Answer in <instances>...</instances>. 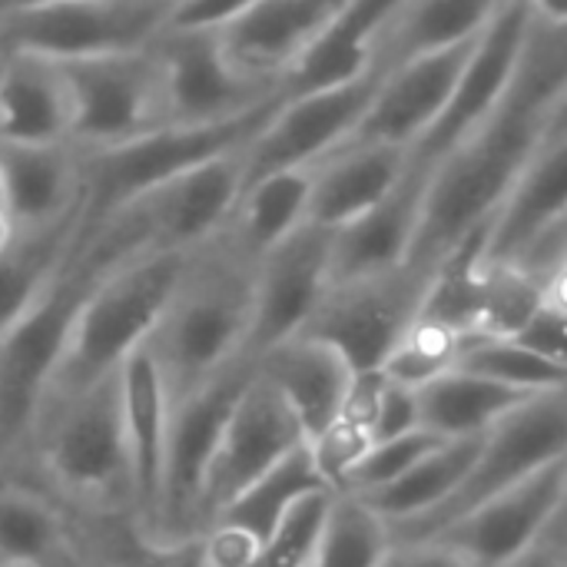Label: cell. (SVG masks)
I'll return each instance as SVG.
<instances>
[{
    "instance_id": "obj_13",
    "label": "cell",
    "mask_w": 567,
    "mask_h": 567,
    "mask_svg": "<svg viewBox=\"0 0 567 567\" xmlns=\"http://www.w3.org/2000/svg\"><path fill=\"white\" fill-rule=\"evenodd\" d=\"M159 66L166 123H213L282 96L279 83L243 73L219 37V27H176L150 43Z\"/></svg>"
},
{
    "instance_id": "obj_51",
    "label": "cell",
    "mask_w": 567,
    "mask_h": 567,
    "mask_svg": "<svg viewBox=\"0 0 567 567\" xmlns=\"http://www.w3.org/2000/svg\"><path fill=\"white\" fill-rule=\"evenodd\" d=\"M27 3H43V0H0V10L3 7H27Z\"/></svg>"
},
{
    "instance_id": "obj_11",
    "label": "cell",
    "mask_w": 567,
    "mask_h": 567,
    "mask_svg": "<svg viewBox=\"0 0 567 567\" xmlns=\"http://www.w3.org/2000/svg\"><path fill=\"white\" fill-rule=\"evenodd\" d=\"M70 90V143L83 153L166 126L159 66L150 47L60 63Z\"/></svg>"
},
{
    "instance_id": "obj_49",
    "label": "cell",
    "mask_w": 567,
    "mask_h": 567,
    "mask_svg": "<svg viewBox=\"0 0 567 567\" xmlns=\"http://www.w3.org/2000/svg\"><path fill=\"white\" fill-rule=\"evenodd\" d=\"M535 17L551 20V23H567V0H528Z\"/></svg>"
},
{
    "instance_id": "obj_42",
    "label": "cell",
    "mask_w": 567,
    "mask_h": 567,
    "mask_svg": "<svg viewBox=\"0 0 567 567\" xmlns=\"http://www.w3.org/2000/svg\"><path fill=\"white\" fill-rule=\"evenodd\" d=\"M306 449H309V458H312L319 478L326 482V488L339 492L349 482L352 468L362 462V455L372 449V439L365 429H359L346 419H332L319 435H312L306 442Z\"/></svg>"
},
{
    "instance_id": "obj_3",
    "label": "cell",
    "mask_w": 567,
    "mask_h": 567,
    "mask_svg": "<svg viewBox=\"0 0 567 567\" xmlns=\"http://www.w3.org/2000/svg\"><path fill=\"white\" fill-rule=\"evenodd\" d=\"M256 259L223 226L186 252L179 282L146 339L169 405L246 355Z\"/></svg>"
},
{
    "instance_id": "obj_9",
    "label": "cell",
    "mask_w": 567,
    "mask_h": 567,
    "mask_svg": "<svg viewBox=\"0 0 567 567\" xmlns=\"http://www.w3.org/2000/svg\"><path fill=\"white\" fill-rule=\"evenodd\" d=\"M256 362L249 355L233 359L223 372H216L206 385L189 392L183 402L169 409V432H166V462H163V485L153 528L146 542H186L199 538V492L213 455L219 449L223 429L252 382Z\"/></svg>"
},
{
    "instance_id": "obj_8",
    "label": "cell",
    "mask_w": 567,
    "mask_h": 567,
    "mask_svg": "<svg viewBox=\"0 0 567 567\" xmlns=\"http://www.w3.org/2000/svg\"><path fill=\"white\" fill-rule=\"evenodd\" d=\"M169 0H43L0 10V50L53 63L150 47L169 23Z\"/></svg>"
},
{
    "instance_id": "obj_43",
    "label": "cell",
    "mask_w": 567,
    "mask_h": 567,
    "mask_svg": "<svg viewBox=\"0 0 567 567\" xmlns=\"http://www.w3.org/2000/svg\"><path fill=\"white\" fill-rule=\"evenodd\" d=\"M518 346H525L528 352L548 359V362H558L567 365V306H565V286H555L542 306L522 322V329L515 336Z\"/></svg>"
},
{
    "instance_id": "obj_33",
    "label": "cell",
    "mask_w": 567,
    "mask_h": 567,
    "mask_svg": "<svg viewBox=\"0 0 567 567\" xmlns=\"http://www.w3.org/2000/svg\"><path fill=\"white\" fill-rule=\"evenodd\" d=\"M309 196H312V166L269 173L243 186L226 226L233 239L252 259H259L276 243H282L286 236H292L299 226L309 223Z\"/></svg>"
},
{
    "instance_id": "obj_37",
    "label": "cell",
    "mask_w": 567,
    "mask_h": 567,
    "mask_svg": "<svg viewBox=\"0 0 567 567\" xmlns=\"http://www.w3.org/2000/svg\"><path fill=\"white\" fill-rule=\"evenodd\" d=\"M455 369L482 375L488 382L538 395V392H555L567 389V365L548 362L525 346H518L508 336H482V332H465L462 352Z\"/></svg>"
},
{
    "instance_id": "obj_24",
    "label": "cell",
    "mask_w": 567,
    "mask_h": 567,
    "mask_svg": "<svg viewBox=\"0 0 567 567\" xmlns=\"http://www.w3.org/2000/svg\"><path fill=\"white\" fill-rule=\"evenodd\" d=\"M342 3L346 0H256L219 23V37L243 73L279 83Z\"/></svg>"
},
{
    "instance_id": "obj_46",
    "label": "cell",
    "mask_w": 567,
    "mask_h": 567,
    "mask_svg": "<svg viewBox=\"0 0 567 567\" xmlns=\"http://www.w3.org/2000/svg\"><path fill=\"white\" fill-rule=\"evenodd\" d=\"M256 0H176L169 7V23L176 27H219L233 20Z\"/></svg>"
},
{
    "instance_id": "obj_2",
    "label": "cell",
    "mask_w": 567,
    "mask_h": 567,
    "mask_svg": "<svg viewBox=\"0 0 567 567\" xmlns=\"http://www.w3.org/2000/svg\"><path fill=\"white\" fill-rule=\"evenodd\" d=\"M140 249H150V243L126 213H113L90 233H80L76 226L66 259L56 266L37 302L0 339V468L17 462L27 445L43 392L86 292L110 266Z\"/></svg>"
},
{
    "instance_id": "obj_17",
    "label": "cell",
    "mask_w": 567,
    "mask_h": 567,
    "mask_svg": "<svg viewBox=\"0 0 567 567\" xmlns=\"http://www.w3.org/2000/svg\"><path fill=\"white\" fill-rule=\"evenodd\" d=\"M332 286V229L316 223L299 226L256 259L252 319L246 355L256 359L269 346L299 336L322 296Z\"/></svg>"
},
{
    "instance_id": "obj_41",
    "label": "cell",
    "mask_w": 567,
    "mask_h": 567,
    "mask_svg": "<svg viewBox=\"0 0 567 567\" xmlns=\"http://www.w3.org/2000/svg\"><path fill=\"white\" fill-rule=\"evenodd\" d=\"M326 505H329V492H316L309 498H302L289 515L286 522L279 525V532L246 561L243 567H306L309 565V555H312V545H316V535H319V525H322V515H326Z\"/></svg>"
},
{
    "instance_id": "obj_31",
    "label": "cell",
    "mask_w": 567,
    "mask_h": 567,
    "mask_svg": "<svg viewBox=\"0 0 567 567\" xmlns=\"http://www.w3.org/2000/svg\"><path fill=\"white\" fill-rule=\"evenodd\" d=\"M505 0H405L375 47V66L392 70L419 53L465 43L482 33Z\"/></svg>"
},
{
    "instance_id": "obj_44",
    "label": "cell",
    "mask_w": 567,
    "mask_h": 567,
    "mask_svg": "<svg viewBox=\"0 0 567 567\" xmlns=\"http://www.w3.org/2000/svg\"><path fill=\"white\" fill-rule=\"evenodd\" d=\"M113 567H213L206 551H203V542L199 538H186V542H146L140 535H133Z\"/></svg>"
},
{
    "instance_id": "obj_16",
    "label": "cell",
    "mask_w": 567,
    "mask_h": 567,
    "mask_svg": "<svg viewBox=\"0 0 567 567\" xmlns=\"http://www.w3.org/2000/svg\"><path fill=\"white\" fill-rule=\"evenodd\" d=\"M382 70H369L349 83L282 96L269 123L243 150V186L279 169L316 166L329 156L365 113Z\"/></svg>"
},
{
    "instance_id": "obj_40",
    "label": "cell",
    "mask_w": 567,
    "mask_h": 567,
    "mask_svg": "<svg viewBox=\"0 0 567 567\" xmlns=\"http://www.w3.org/2000/svg\"><path fill=\"white\" fill-rule=\"evenodd\" d=\"M445 439L429 432V429H412L405 435H395V439H385V442H375L362 462L352 468L349 482L339 488V492H352V495H369V492H379L385 485H392L395 478H402L419 458H425L432 449H439Z\"/></svg>"
},
{
    "instance_id": "obj_53",
    "label": "cell",
    "mask_w": 567,
    "mask_h": 567,
    "mask_svg": "<svg viewBox=\"0 0 567 567\" xmlns=\"http://www.w3.org/2000/svg\"><path fill=\"white\" fill-rule=\"evenodd\" d=\"M169 3H176V0H169Z\"/></svg>"
},
{
    "instance_id": "obj_27",
    "label": "cell",
    "mask_w": 567,
    "mask_h": 567,
    "mask_svg": "<svg viewBox=\"0 0 567 567\" xmlns=\"http://www.w3.org/2000/svg\"><path fill=\"white\" fill-rule=\"evenodd\" d=\"M405 0H346L326 30L282 73V96H299L349 83L375 66V47L389 20Z\"/></svg>"
},
{
    "instance_id": "obj_35",
    "label": "cell",
    "mask_w": 567,
    "mask_h": 567,
    "mask_svg": "<svg viewBox=\"0 0 567 567\" xmlns=\"http://www.w3.org/2000/svg\"><path fill=\"white\" fill-rule=\"evenodd\" d=\"M76 223L80 216L53 229L17 233L13 243L0 252V339L37 302V296L56 272V266L73 249Z\"/></svg>"
},
{
    "instance_id": "obj_6",
    "label": "cell",
    "mask_w": 567,
    "mask_h": 567,
    "mask_svg": "<svg viewBox=\"0 0 567 567\" xmlns=\"http://www.w3.org/2000/svg\"><path fill=\"white\" fill-rule=\"evenodd\" d=\"M279 103L282 96H272L249 113L213 123H166L120 146L83 153V196L76 223L80 233L96 229L103 219H110L153 186L216 156L246 150V143L269 123Z\"/></svg>"
},
{
    "instance_id": "obj_39",
    "label": "cell",
    "mask_w": 567,
    "mask_h": 567,
    "mask_svg": "<svg viewBox=\"0 0 567 567\" xmlns=\"http://www.w3.org/2000/svg\"><path fill=\"white\" fill-rule=\"evenodd\" d=\"M565 286V282H555ZM538 279L512 269V266H485L482 272V302L475 332L482 336H515L522 322L542 306V299L555 289Z\"/></svg>"
},
{
    "instance_id": "obj_32",
    "label": "cell",
    "mask_w": 567,
    "mask_h": 567,
    "mask_svg": "<svg viewBox=\"0 0 567 567\" xmlns=\"http://www.w3.org/2000/svg\"><path fill=\"white\" fill-rule=\"evenodd\" d=\"M415 399L422 429L442 439H465L488 432L498 419L515 412L532 395L462 369H449L422 389H415Z\"/></svg>"
},
{
    "instance_id": "obj_29",
    "label": "cell",
    "mask_w": 567,
    "mask_h": 567,
    "mask_svg": "<svg viewBox=\"0 0 567 567\" xmlns=\"http://www.w3.org/2000/svg\"><path fill=\"white\" fill-rule=\"evenodd\" d=\"M409 166L402 146H339L312 166L309 223L339 229L385 199Z\"/></svg>"
},
{
    "instance_id": "obj_18",
    "label": "cell",
    "mask_w": 567,
    "mask_h": 567,
    "mask_svg": "<svg viewBox=\"0 0 567 567\" xmlns=\"http://www.w3.org/2000/svg\"><path fill=\"white\" fill-rule=\"evenodd\" d=\"M302 445H306V432L299 419L252 372V382L239 395L223 429L219 449L213 455V465L199 492V535L226 502H233L243 488H249L256 478L272 472L282 458H289Z\"/></svg>"
},
{
    "instance_id": "obj_48",
    "label": "cell",
    "mask_w": 567,
    "mask_h": 567,
    "mask_svg": "<svg viewBox=\"0 0 567 567\" xmlns=\"http://www.w3.org/2000/svg\"><path fill=\"white\" fill-rule=\"evenodd\" d=\"M508 567H567V548H565V518L532 548L525 551L518 561Z\"/></svg>"
},
{
    "instance_id": "obj_23",
    "label": "cell",
    "mask_w": 567,
    "mask_h": 567,
    "mask_svg": "<svg viewBox=\"0 0 567 567\" xmlns=\"http://www.w3.org/2000/svg\"><path fill=\"white\" fill-rule=\"evenodd\" d=\"M123 432L133 472V525L146 538L159 505L163 462H166V432H169V395L163 375L146 349V342L116 369Z\"/></svg>"
},
{
    "instance_id": "obj_36",
    "label": "cell",
    "mask_w": 567,
    "mask_h": 567,
    "mask_svg": "<svg viewBox=\"0 0 567 567\" xmlns=\"http://www.w3.org/2000/svg\"><path fill=\"white\" fill-rule=\"evenodd\" d=\"M392 532L359 495L329 492V505L306 567H382Z\"/></svg>"
},
{
    "instance_id": "obj_50",
    "label": "cell",
    "mask_w": 567,
    "mask_h": 567,
    "mask_svg": "<svg viewBox=\"0 0 567 567\" xmlns=\"http://www.w3.org/2000/svg\"><path fill=\"white\" fill-rule=\"evenodd\" d=\"M0 216H10V213H7V189H3V173H0Z\"/></svg>"
},
{
    "instance_id": "obj_4",
    "label": "cell",
    "mask_w": 567,
    "mask_h": 567,
    "mask_svg": "<svg viewBox=\"0 0 567 567\" xmlns=\"http://www.w3.org/2000/svg\"><path fill=\"white\" fill-rule=\"evenodd\" d=\"M76 515L133 525V472L116 375L37 412L17 462Z\"/></svg>"
},
{
    "instance_id": "obj_20",
    "label": "cell",
    "mask_w": 567,
    "mask_h": 567,
    "mask_svg": "<svg viewBox=\"0 0 567 567\" xmlns=\"http://www.w3.org/2000/svg\"><path fill=\"white\" fill-rule=\"evenodd\" d=\"M475 37L455 47L419 53L382 70L379 86L355 130L339 146H402L412 150L445 110ZM336 146V150H339Z\"/></svg>"
},
{
    "instance_id": "obj_45",
    "label": "cell",
    "mask_w": 567,
    "mask_h": 567,
    "mask_svg": "<svg viewBox=\"0 0 567 567\" xmlns=\"http://www.w3.org/2000/svg\"><path fill=\"white\" fill-rule=\"evenodd\" d=\"M412 429H422L415 389L385 379V392H382L375 422H372V429H369L372 445H375V442H385V439H395V435H405V432H412Z\"/></svg>"
},
{
    "instance_id": "obj_34",
    "label": "cell",
    "mask_w": 567,
    "mask_h": 567,
    "mask_svg": "<svg viewBox=\"0 0 567 567\" xmlns=\"http://www.w3.org/2000/svg\"><path fill=\"white\" fill-rule=\"evenodd\" d=\"M485 435V432H482ZM482 435H465V439H445L439 449H432L425 458H419L402 478H395L392 485L359 495L379 518H385V525H405L415 522L429 512H435L465 478Z\"/></svg>"
},
{
    "instance_id": "obj_19",
    "label": "cell",
    "mask_w": 567,
    "mask_h": 567,
    "mask_svg": "<svg viewBox=\"0 0 567 567\" xmlns=\"http://www.w3.org/2000/svg\"><path fill=\"white\" fill-rule=\"evenodd\" d=\"M243 193V150L216 156L203 166H193L150 193L136 196L126 213L146 236L150 249H179L213 239L233 216Z\"/></svg>"
},
{
    "instance_id": "obj_5",
    "label": "cell",
    "mask_w": 567,
    "mask_h": 567,
    "mask_svg": "<svg viewBox=\"0 0 567 567\" xmlns=\"http://www.w3.org/2000/svg\"><path fill=\"white\" fill-rule=\"evenodd\" d=\"M183 262L186 252L179 249H140L96 279L70 326L40 409L116 375V369L156 329L179 282Z\"/></svg>"
},
{
    "instance_id": "obj_26",
    "label": "cell",
    "mask_w": 567,
    "mask_h": 567,
    "mask_svg": "<svg viewBox=\"0 0 567 567\" xmlns=\"http://www.w3.org/2000/svg\"><path fill=\"white\" fill-rule=\"evenodd\" d=\"M7 213L17 233L53 229L80 216L83 150L73 143H0Z\"/></svg>"
},
{
    "instance_id": "obj_14",
    "label": "cell",
    "mask_w": 567,
    "mask_h": 567,
    "mask_svg": "<svg viewBox=\"0 0 567 567\" xmlns=\"http://www.w3.org/2000/svg\"><path fill=\"white\" fill-rule=\"evenodd\" d=\"M532 20L535 10L528 7V0H505L492 13V20L482 27L465 56V66L455 80L445 110L429 126V133L409 150L412 163L432 169L455 143H462L475 126L488 120V113L505 100L512 86Z\"/></svg>"
},
{
    "instance_id": "obj_52",
    "label": "cell",
    "mask_w": 567,
    "mask_h": 567,
    "mask_svg": "<svg viewBox=\"0 0 567 567\" xmlns=\"http://www.w3.org/2000/svg\"><path fill=\"white\" fill-rule=\"evenodd\" d=\"M3 70H7V53L0 50V80H3Z\"/></svg>"
},
{
    "instance_id": "obj_30",
    "label": "cell",
    "mask_w": 567,
    "mask_h": 567,
    "mask_svg": "<svg viewBox=\"0 0 567 567\" xmlns=\"http://www.w3.org/2000/svg\"><path fill=\"white\" fill-rule=\"evenodd\" d=\"M0 143H70V90L60 63L7 53L0 80Z\"/></svg>"
},
{
    "instance_id": "obj_28",
    "label": "cell",
    "mask_w": 567,
    "mask_h": 567,
    "mask_svg": "<svg viewBox=\"0 0 567 567\" xmlns=\"http://www.w3.org/2000/svg\"><path fill=\"white\" fill-rule=\"evenodd\" d=\"M252 362H256V375L299 419L306 442L339 415L352 369L332 346L299 332L269 346Z\"/></svg>"
},
{
    "instance_id": "obj_10",
    "label": "cell",
    "mask_w": 567,
    "mask_h": 567,
    "mask_svg": "<svg viewBox=\"0 0 567 567\" xmlns=\"http://www.w3.org/2000/svg\"><path fill=\"white\" fill-rule=\"evenodd\" d=\"M133 535L76 515L20 465L0 468V567H113Z\"/></svg>"
},
{
    "instance_id": "obj_25",
    "label": "cell",
    "mask_w": 567,
    "mask_h": 567,
    "mask_svg": "<svg viewBox=\"0 0 567 567\" xmlns=\"http://www.w3.org/2000/svg\"><path fill=\"white\" fill-rule=\"evenodd\" d=\"M425 183L429 166L409 159L402 179L385 199L352 223L332 229V282L365 279L405 266L422 216Z\"/></svg>"
},
{
    "instance_id": "obj_12",
    "label": "cell",
    "mask_w": 567,
    "mask_h": 567,
    "mask_svg": "<svg viewBox=\"0 0 567 567\" xmlns=\"http://www.w3.org/2000/svg\"><path fill=\"white\" fill-rule=\"evenodd\" d=\"M429 279L432 276L412 266H399L392 272L332 282L302 326V336L332 346L352 372L382 369L389 352L419 319Z\"/></svg>"
},
{
    "instance_id": "obj_22",
    "label": "cell",
    "mask_w": 567,
    "mask_h": 567,
    "mask_svg": "<svg viewBox=\"0 0 567 567\" xmlns=\"http://www.w3.org/2000/svg\"><path fill=\"white\" fill-rule=\"evenodd\" d=\"M567 223V116L558 120L498 209L488 216L482 262L508 266L538 236Z\"/></svg>"
},
{
    "instance_id": "obj_47",
    "label": "cell",
    "mask_w": 567,
    "mask_h": 567,
    "mask_svg": "<svg viewBox=\"0 0 567 567\" xmlns=\"http://www.w3.org/2000/svg\"><path fill=\"white\" fill-rule=\"evenodd\" d=\"M382 567H468L458 555H452L449 548L435 545V542H405L395 545L385 555Z\"/></svg>"
},
{
    "instance_id": "obj_7",
    "label": "cell",
    "mask_w": 567,
    "mask_h": 567,
    "mask_svg": "<svg viewBox=\"0 0 567 567\" xmlns=\"http://www.w3.org/2000/svg\"><path fill=\"white\" fill-rule=\"evenodd\" d=\"M567 455V389L538 392L528 402H522L515 412L498 419L478 442V452L458 482V488L429 515L392 525V542H425L439 528L458 522L462 515L475 512L488 498L515 488L528 475L542 472L551 462H561Z\"/></svg>"
},
{
    "instance_id": "obj_15",
    "label": "cell",
    "mask_w": 567,
    "mask_h": 567,
    "mask_svg": "<svg viewBox=\"0 0 567 567\" xmlns=\"http://www.w3.org/2000/svg\"><path fill=\"white\" fill-rule=\"evenodd\" d=\"M565 498L567 462L561 458L439 528L425 542L449 548L468 567H508L565 518Z\"/></svg>"
},
{
    "instance_id": "obj_21",
    "label": "cell",
    "mask_w": 567,
    "mask_h": 567,
    "mask_svg": "<svg viewBox=\"0 0 567 567\" xmlns=\"http://www.w3.org/2000/svg\"><path fill=\"white\" fill-rule=\"evenodd\" d=\"M329 492L319 478L309 449L302 445L289 458H282L272 472L256 478L243 488L233 502H226L209 525L203 528L199 542L213 567H243L286 522V515L309 495Z\"/></svg>"
},
{
    "instance_id": "obj_1",
    "label": "cell",
    "mask_w": 567,
    "mask_h": 567,
    "mask_svg": "<svg viewBox=\"0 0 567 567\" xmlns=\"http://www.w3.org/2000/svg\"><path fill=\"white\" fill-rule=\"evenodd\" d=\"M565 116L567 23L535 17L505 100L429 169L405 266L432 276L472 229L488 223L548 130Z\"/></svg>"
},
{
    "instance_id": "obj_38",
    "label": "cell",
    "mask_w": 567,
    "mask_h": 567,
    "mask_svg": "<svg viewBox=\"0 0 567 567\" xmlns=\"http://www.w3.org/2000/svg\"><path fill=\"white\" fill-rule=\"evenodd\" d=\"M462 339H465V332H458L439 319L419 316L409 326V332L399 339V346L389 352V359L382 362V372L389 382L422 389L435 375L455 369L458 352H462Z\"/></svg>"
}]
</instances>
